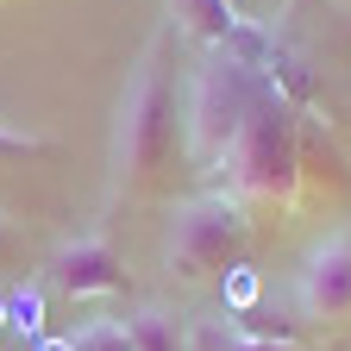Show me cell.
I'll list each match as a JSON object with an SVG mask.
<instances>
[{
  "mask_svg": "<svg viewBox=\"0 0 351 351\" xmlns=\"http://www.w3.org/2000/svg\"><path fill=\"white\" fill-rule=\"evenodd\" d=\"M189 169L182 145V101H176V63H169V32H157L125 75L119 119H113V195L145 201Z\"/></svg>",
  "mask_w": 351,
  "mask_h": 351,
  "instance_id": "obj_1",
  "label": "cell"
},
{
  "mask_svg": "<svg viewBox=\"0 0 351 351\" xmlns=\"http://www.w3.org/2000/svg\"><path fill=\"white\" fill-rule=\"evenodd\" d=\"M132 345L138 351H189V332L176 326V314H163V307H138V314L125 320Z\"/></svg>",
  "mask_w": 351,
  "mask_h": 351,
  "instance_id": "obj_8",
  "label": "cell"
},
{
  "mask_svg": "<svg viewBox=\"0 0 351 351\" xmlns=\"http://www.w3.org/2000/svg\"><path fill=\"white\" fill-rule=\"evenodd\" d=\"M7 326H19V332H32V339L44 332V295H38V289H19V295L7 301Z\"/></svg>",
  "mask_w": 351,
  "mask_h": 351,
  "instance_id": "obj_11",
  "label": "cell"
},
{
  "mask_svg": "<svg viewBox=\"0 0 351 351\" xmlns=\"http://www.w3.org/2000/svg\"><path fill=\"white\" fill-rule=\"evenodd\" d=\"M189 351H295V345H263V339H245L239 326L195 320V326H189Z\"/></svg>",
  "mask_w": 351,
  "mask_h": 351,
  "instance_id": "obj_9",
  "label": "cell"
},
{
  "mask_svg": "<svg viewBox=\"0 0 351 351\" xmlns=\"http://www.w3.org/2000/svg\"><path fill=\"white\" fill-rule=\"evenodd\" d=\"M295 307L307 320H351V232H326L295 263Z\"/></svg>",
  "mask_w": 351,
  "mask_h": 351,
  "instance_id": "obj_5",
  "label": "cell"
},
{
  "mask_svg": "<svg viewBox=\"0 0 351 351\" xmlns=\"http://www.w3.org/2000/svg\"><path fill=\"white\" fill-rule=\"evenodd\" d=\"M0 326H7V301H0Z\"/></svg>",
  "mask_w": 351,
  "mask_h": 351,
  "instance_id": "obj_15",
  "label": "cell"
},
{
  "mask_svg": "<svg viewBox=\"0 0 351 351\" xmlns=\"http://www.w3.org/2000/svg\"><path fill=\"white\" fill-rule=\"evenodd\" d=\"M270 88V69H257L239 51H201L189 88H182V145H189V169L213 176L219 157L232 151V138L245 132L251 107Z\"/></svg>",
  "mask_w": 351,
  "mask_h": 351,
  "instance_id": "obj_2",
  "label": "cell"
},
{
  "mask_svg": "<svg viewBox=\"0 0 351 351\" xmlns=\"http://www.w3.org/2000/svg\"><path fill=\"white\" fill-rule=\"evenodd\" d=\"M207 182H219L213 195H232L239 207L245 201H289L301 189V119L276 95V82L263 88V101L251 107L245 132L232 138V151L219 157V169Z\"/></svg>",
  "mask_w": 351,
  "mask_h": 351,
  "instance_id": "obj_3",
  "label": "cell"
},
{
  "mask_svg": "<svg viewBox=\"0 0 351 351\" xmlns=\"http://www.w3.org/2000/svg\"><path fill=\"white\" fill-rule=\"evenodd\" d=\"M32 151H44L38 132H13V125H0V157H32Z\"/></svg>",
  "mask_w": 351,
  "mask_h": 351,
  "instance_id": "obj_13",
  "label": "cell"
},
{
  "mask_svg": "<svg viewBox=\"0 0 351 351\" xmlns=\"http://www.w3.org/2000/svg\"><path fill=\"white\" fill-rule=\"evenodd\" d=\"M257 301V270H245V263H232L226 270V307H239V314H251Z\"/></svg>",
  "mask_w": 351,
  "mask_h": 351,
  "instance_id": "obj_12",
  "label": "cell"
},
{
  "mask_svg": "<svg viewBox=\"0 0 351 351\" xmlns=\"http://www.w3.org/2000/svg\"><path fill=\"white\" fill-rule=\"evenodd\" d=\"M19 251H25V239H19V226L7 213H0V270H7V263H19Z\"/></svg>",
  "mask_w": 351,
  "mask_h": 351,
  "instance_id": "obj_14",
  "label": "cell"
},
{
  "mask_svg": "<svg viewBox=\"0 0 351 351\" xmlns=\"http://www.w3.org/2000/svg\"><path fill=\"white\" fill-rule=\"evenodd\" d=\"M169 25L201 51H239V57H263V38L232 13V0H169Z\"/></svg>",
  "mask_w": 351,
  "mask_h": 351,
  "instance_id": "obj_7",
  "label": "cell"
},
{
  "mask_svg": "<svg viewBox=\"0 0 351 351\" xmlns=\"http://www.w3.org/2000/svg\"><path fill=\"white\" fill-rule=\"evenodd\" d=\"M51 282H57L63 295H75V301H88V295H113V289H125V263H119V251H113L107 232H88V239L57 245V257H51Z\"/></svg>",
  "mask_w": 351,
  "mask_h": 351,
  "instance_id": "obj_6",
  "label": "cell"
},
{
  "mask_svg": "<svg viewBox=\"0 0 351 351\" xmlns=\"http://www.w3.org/2000/svg\"><path fill=\"white\" fill-rule=\"evenodd\" d=\"M245 239H251V219H245V207L232 195H195V201H176L163 257H169V270L182 282H207V276L239 263Z\"/></svg>",
  "mask_w": 351,
  "mask_h": 351,
  "instance_id": "obj_4",
  "label": "cell"
},
{
  "mask_svg": "<svg viewBox=\"0 0 351 351\" xmlns=\"http://www.w3.org/2000/svg\"><path fill=\"white\" fill-rule=\"evenodd\" d=\"M69 351H138V345H132L125 320H95V326H82L69 339Z\"/></svg>",
  "mask_w": 351,
  "mask_h": 351,
  "instance_id": "obj_10",
  "label": "cell"
}]
</instances>
